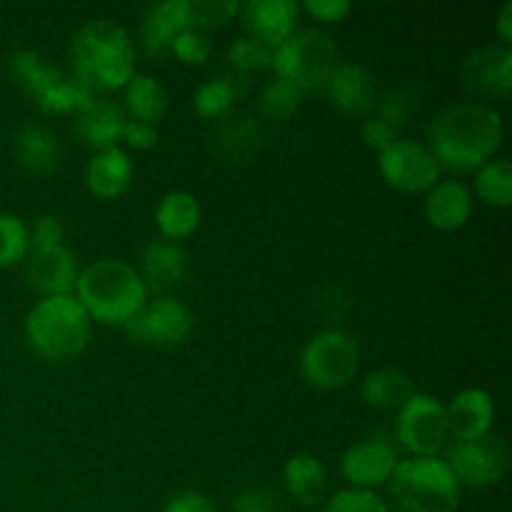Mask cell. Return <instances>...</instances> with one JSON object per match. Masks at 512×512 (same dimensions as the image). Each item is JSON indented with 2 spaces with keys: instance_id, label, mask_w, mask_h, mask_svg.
Masks as SVG:
<instances>
[{
  "instance_id": "obj_1",
  "label": "cell",
  "mask_w": 512,
  "mask_h": 512,
  "mask_svg": "<svg viewBox=\"0 0 512 512\" xmlns=\"http://www.w3.org/2000/svg\"><path fill=\"white\" fill-rule=\"evenodd\" d=\"M503 118L488 103H455L440 110L428 128V148L440 168L475 170L493 160L503 143Z\"/></svg>"
},
{
  "instance_id": "obj_2",
  "label": "cell",
  "mask_w": 512,
  "mask_h": 512,
  "mask_svg": "<svg viewBox=\"0 0 512 512\" xmlns=\"http://www.w3.org/2000/svg\"><path fill=\"white\" fill-rule=\"evenodd\" d=\"M70 68L93 90H120L135 75V48L128 30L113 20H93L70 43Z\"/></svg>"
},
{
  "instance_id": "obj_3",
  "label": "cell",
  "mask_w": 512,
  "mask_h": 512,
  "mask_svg": "<svg viewBox=\"0 0 512 512\" xmlns=\"http://www.w3.org/2000/svg\"><path fill=\"white\" fill-rule=\"evenodd\" d=\"M75 298L90 320L123 328L148 303V288L133 265L123 260H95L78 273Z\"/></svg>"
},
{
  "instance_id": "obj_4",
  "label": "cell",
  "mask_w": 512,
  "mask_h": 512,
  "mask_svg": "<svg viewBox=\"0 0 512 512\" xmlns=\"http://www.w3.org/2000/svg\"><path fill=\"white\" fill-rule=\"evenodd\" d=\"M90 315L75 295H48L25 318L28 343L40 358L63 363L85 350L90 340Z\"/></svg>"
},
{
  "instance_id": "obj_5",
  "label": "cell",
  "mask_w": 512,
  "mask_h": 512,
  "mask_svg": "<svg viewBox=\"0 0 512 512\" xmlns=\"http://www.w3.org/2000/svg\"><path fill=\"white\" fill-rule=\"evenodd\" d=\"M395 512H455L460 483L443 458L400 460L388 480Z\"/></svg>"
},
{
  "instance_id": "obj_6",
  "label": "cell",
  "mask_w": 512,
  "mask_h": 512,
  "mask_svg": "<svg viewBox=\"0 0 512 512\" xmlns=\"http://www.w3.org/2000/svg\"><path fill=\"white\" fill-rule=\"evenodd\" d=\"M340 63L338 45L318 28L295 30L283 45L273 50V65L278 78L290 80L303 90H323L330 73Z\"/></svg>"
},
{
  "instance_id": "obj_7",
  "label": "cell",
  "mask_w": 512,
  "mask_h": 512,
  "mask_svg": "<svg viewBox=\"0 0 512 512\" xmlns=\"http://www.w3.org/2000/svg\"><path fill=\"white\" fill-rule=\"evenodd\" d=\"M358 365V343L340 330H323L313 335L300 353V373L318 390L345 388L358 373Z\"/></svg>"
},
{
  "instance_id": "obj_8",
  "label": "cell",
  "mask_w": 512,
  "mask_h": 512,
  "mask_svg": "<svg viewBox=\"0 0 512 512\" xmlns=\"http://www.w3.org/2000/svg\"><path fill=\"white\" fill-rule=\"evenodd\" d=\"M443 460L460 485L490 488V485H498L508 473L510 448L505 438L488 433L475 440H455L445 448Z\"/></svg>"
},
{
  "instance_id": "obj_9",
  "label": "cell",
  "mask_w": 512,
  "mask_h": 512,
  "mask_svg": "<svg viewBox=\"0 0 512 512\" xmlns=\"http://www.w3.org/2000/svg\"><path fill=\"white\" fill-rule=\"evenodd\" d=\"M450 425L445 405L425 393H413V398L398 413V440L413 458H438L450 445Z\"/></svg>"
},
{
  "instance_id": "obj_10",
  "label": "cell",
  "mask_w": 512,
  "mask_h": 512,
  "mask_svg": "<svg viewBox=\"0 0 512 512\" xmlns=\"http://www.w3.org/2000/svg\"><path fill=\"white\" fill-rule=\"evenodd\" d=\"M123 333L128 335L130 343L175 348V345H183L193 333V313L183 300L160 295V298L148 300L123 325Z\"/></svg>"
},
{
  "instance_id": "obj_11",
  "label": "cell",
  "mask_w": 512,
  "mask_h": 512,
  "mask_svg": "<svg viewBox=\"0 0 512 512\" xmlns=\"http://www.w3.org/2000/svg\"><path fill=\"white\" fill-rule=\"evenodd\" d=\"M378 165L385 183L400 193H428L443 170L428 145L400 138L380 153Z\"/></svg>"
},
{
  "instance_id": "obj_12",
  "label": "cell",
  "mask_w": 512,
  "mask_h": 512,
  "mask_svg": "<svg viewBox=\"0 0 512 512\" xmlns=\"http://www.w3.org/2000/svg\"><path fill=\"white\" fill-rule=\"evenodd\" d=\"M460 80L478 98H508L512 90L510 45H485L465 55Z\"/></svg>"
},
{
  "instance_id": "obj_13",
  "label": "cell",
  "mask_w": 512,
  "mask_h": 512,
  "mask_svg": "<svg viewBox=\"0 0 512 512\" xmlns=\"http://www.w3.org/2000/svg\"><path fill=\"white\" fill-rule=\"evenodd\" d=\"M398 463V450L388 440L365 438L345 450L340 458V473L348 480L350 488L373 490L388 485Z\"/></svg>"
},
{
  "instance_id": "obj_14",
  "label": "cell",
  "mask_w": 512,
  "mask_h": 512,
  "mask_svg": "<svg viewBox=\"0 0 512 512\" xmlns=\"http://www.w3.org/2000/svg\"><path fill=\"white\" fill-rule=\"evenodd\" d=\"M238 13L248 38L275 50L298 28L300 5L295 0H245Z\"/></svg>"
},
{
  "instance_id": "obj_15",
  "label": "cell",
  "mask_w": 512,
  "mask_h": 512,
  "mask_svg": "<svg viewBox=\"0 0 512 512\" xmlns=\"http://www.w3.org/2000/svg\"><path fill=\"white\" fill-rule=\"evenodd\" d=\"M25 280L33 290L48 295H73L78 280V260L68 245L48 250H28L25 255Z\"/></svg>"
},
{
  "instance_id": "obj_16",
  "label": "cell",
  "mask_w": 512,
  "mask_h": 512,
  "mask_svg": "<svg viewBox=\"0 0 512 512\" xmlns=\"http://www.w3.org/2000/svg\"><path fill=\"white\" fill-rule=\"evenodd\" d=\"M190 28L188 0H163L150 5L140 25V40L150 58L170 53L175 38Z\"/></svg>"
},
{
  "instance_id": "obj_17",
  "label": "cell",
  "mask_w": 512,
  "mask_h": 512,
  "mask_svg": "<svg viewBox=\"0 0 512 512\" xmlns=\"http://www.w3.org/2000/svg\"><path fill=\"white\" fill-rule=\"evenodd\" d=\"M125 128V113L115 100L95 95L93 103L85 110H80L78 120H75V133L83 140L88 148L108 150L118 148L123 140Z\"/></svg>"
},
{
  "instance_id": "obj_18",
  "label": "cell",
  "mask_w": 512,
  "mask_h": 512,
  "mask_svg": "<svg viewBox=\"0 0 512 512\" xmlns=\"http://www.w3.org/2000/svg\"><path fill=\"white\" fill-rule=\"evenodd\" d=\"M448 413L450 435L458 440L483 438L493 430L495 405L488 390L465 388L453 398V403L445 408Z\"/></svg>"
},
{
  "instance_id": "obj_19",
  "label": "cell",
  "mask_w": 512,
  "mask_h": 512,
  "mask_svg": "<svg viewBox=\"0 0 512 512\" xmlns=\"http://www.w3.org/2000/svg\"><path fill=\"white\" fill-rule=\"evenodd\" d=\"M473 215V193L460 180H438L425 193V218L438 230H458Z\"/></svg>"
},
{
  "instance_id": "obj_20",
  "label": "cell",
  "mask_w": 512,
  "mask_h": 512,
  "mask_svg": "<svg viewBox=\"0 0 512 512\" xmlns=\"http://www.w3.org/2000/svg\"><path fill=\"white\" fill-rule=\"evenodd\" d=\"M130 183H133V160L123 148L98 150L85 165V185L95 198H120Z\"/></svg>"
},
{
  "instance_id": "obj_21",
  "label": "cell",
  "mask_w": 512,
  "mask_h": 512,
  "mask_svg": "<svg viewBox=\"0 0 512 512\" xmlns=\"http://www.w3.org/2000/svg\"><path fill=\"white\" fill-rule=\"evenodd\" d=\"M325 93L343 113L363 115L375 105L373 75L355 63H338L325 83Z\"/></svg>"
},
{
  "instance_id": "obj_22",
  "label": "cell",
  "mask_w": 512,
  "mask_h": 512,
  "mask_svg": "<svg viewBox=\"0 0 512 512\" xmlns=\"http://www.w3.org/2000/svg\"><path fill=\"white\" fill-rule=\"evenodd\" d=\"M283 483L290 498L295 503L305 505V508H313V505L323 503L325 493H328V473H325V465L315 455L308 453L293 455L285 463Z\"/></svg>"
},
{
  "instance_id": "obj_23",
  "label": "cell",
  "mask_w": 512,
  "mask_h": 512,
  "mask_svg": "<svg viewBox=\"0 0 512 512\" xmlns=\"http://www.w3.org/2000/svg\"><path fill=\"white\" fill-rule=\"evenodd\" d=\"M185 273V255L170 240H155L143 248L140 255V278H143L145 288L155 290V293H165L173 288Z\"/></svg>"
},
{
  "instance_id": "obj_24",
  "label": "cell",
  "mask_w": 512,
  "mask_h": 512,
  "mask_svg": "<svg viewBox=\"0 0 512 512\" xmlns=\"http://www.w3.org/2000/svg\"><path fill=\"white\" fill-rule=\"evenodd\" d=\"M13 153L18 163L30 173H50L60 165V143L45 125L25 123L13 140Z\"/></svg>"
},
{
  "instance_id": "obj_25",
  "label": "cell",
  "mask_w": 512,
  "mask_h": 512,
  "mask_svg": "<svg viewBox=\"0 0 512 512\" xmlns=\"http://www.w3.org/2000/svg\"><path fill=\"white\" fill-rule=\"evenodd\" d=\"M258 140V123L245 113H228L225 118H220L218 128L213 133L215 153L228 160V163H245L258 148Z\"/></svg>"
},
{
  "instance_id": "obj_26",
  "label": "cell",
  "mask_w": 512,
  "mask_h": 512,
  "mask_svg": "<svg viewBox=\"0 0 512 512\" xmlns=\"http://www.w3.org/2000/svg\"><path fill=\"white\" fill-rule=\"evenodd\" d=\"M155 223L170 243L193 235L200 225V205L195 195L185 193V190L165 193L155 210Z\"/></svg>"
},
{
  "instance_id": "obj_27",
  "label": "cell",
  "mask_w": 512,
  "mask_h": 512,
  "mask_svg": "<svg viewBox=\"0 0 512 512\" xmlns=\"http://www.w3.org/2000/svg\"><path fill=\"white\" fill-rule=\"evenodd\" d=\"M413 383L405 373L395 368H383L370 373L360 385V395L375 410H400L413 398Z\"/></svg>"
},
{
  "instance_id": "obj_28",
  "label": "cell",
  "mask_w": 512,
  "mask_h": 512,
  "mask_svg": "<svg viewBox=\"0 0 512 512\" xmlns=\"http://www.w3.org/2000/svg\"><path fill=\"white\" fill-rule=\"evenodd\" d=\"M125 108L133 120L155 125L168 113V93L153 75H133L125 85Z\"/></svg>"
},
{
  "instance_id": "obj_29",
  "label": "cell",
  "mask_w": 512,
  "mask_h": 512,
  "mask_svg": "<svg viewBox=\"0 0 512 512\" xmlns=\"http://www.w3.org/2000/svg\"><path fill=\"white\" fill-rule=\"evenodd\" d=\"M10 75H13L15 83L23 88V93L38 103V100L63 78V70L45 63V60L40 58L38 53H33V50H20V53L10 55Z\"/></svg>"
},
{
  "instance_id": "obj_30",
  "label": "cell",
  "mask_w": 512,
  "mask_h": 512,
  "mask_svg": "<svg viewBox=\"0 0 512 512\" xmlns=\"http://www.w3.org/2000/svg\"><path fill=\"white\" fill-rule=\"evenodd\" d=\"M95 90L88 88L83 80L75 78L73 73H63V78L38 100V110L43 115H65V113H75L78 115L80 110L88 108L95 98Z\"/></svg>"
},
{
  "instance_id": "obj_31",
  "label": "cell",
  "mask_w": 512,
  "mask_h": 512,
  "mask_svg": "<svg viewBox=\"0 0 512 512\" xmlns=\"http://www.w3.org/2000/svg\"><path fill=\"white\" fill-rule=\"evenodd\" d=\"M475 193L483 203L495 208H508L512 203V163L508 158H495L480 165L475 175Z\"/></svg>"
},
{
  "instance_id": "obj_32",
  "label": "cell",
  "mask_w": 512,
  "mask_h": 512,
  "mask_svg": "<svg viewBox=\"0 0 512 512\" xmlns=\"http://www.w3.org/2000/svg\"><path fill=\"white\" fill-rule=\"evenodd\" d=\"M303 95V88H298V85L290 83V80L275 75V78L265 85L263 93H260V113L270 120H288L290 115L300 108Z\"/></svg>"
},
{
  "instance_id": "obj_33",
  "label": "cell",
  "mask_w": 512,
  "mask_h": 512,
  "mask_svg": "<svg viewBox=\"0 0 512 512\" xmlns=\"http://www.w3.org/2000/svg\"><path fill=\"white\" fill-rule=\"evenodd\" d=\"M235 88L228 78H210L198 85L193 95L195 113L205 120H220L230 113L235 100Z\"/></svg>"
},
{
  "instance_id": "obj_34",
  "label": "cell",
  "mask_w": 512,
  "mask_h": 512,
  "mask_svg": "<svg viewBox=\"0 0 512 512\" xmlns=\"http://www.w3.org/2000/svg\"><path fill=\"white\" fill-rule=\"evenodd\" d=\"M28 250V225L15 215L0 213V268L25 260Z\"/></svg>"
},
{
  "instance_id": "obj_35",
  "label": "cell",
  "mask_w": 512,
  "mask_h": 512,
  "mask_svg": "<svg viewBox=\"0 0 512 512\" xmlns=\"http://www.w3.org/2000/svg\"><path fill=\"white\" fill-rule=\"evenodd\" d=\"M190 8V28L200 30H213L225 25L238 15L240 3L235 0H188Z\"/></svg>"
},
{
  "instance_id": "obj_36",
  "label": "cell",
  "mask_w": 512,
  "mask_h": 512,
  "mask_svg": "<svg viewBox=\"0 0 512 512\" xmlns=\"http://www.w3.org/2000/svg\"><path fill=\"white\" fill-rule=\"evenodd\" d=\"M228 63L235 70H240V73H258V70H265L273 65V50L265 48L258 40L243 35V38H238L228 48Z\"/></svg>"
},
{
  "instance_id": "obj_37",
  "label": "cell",
  "mask_w": 512,
  "mask_h": 512,
  "mask_svg": "<svg viewBox=\"0 0 512 512\" xmlns=\"http://www.w3.org/2000/svg\"><path fill=\"white\" fill-rule=\"evenodd\" d=\"M323 512H390V508L380 495L373 493V490L345 488L338 490V493L325 503Z\"/></svg>"
},
{
  "instance_id": "obj_38",
  "label": "cell",
  "mask_w": 512,
  "mask_h": 512,
  "mask_svg": "<svg viewBox=\"0 0 512 512\" xmlns=\"http://www.w3.org/2000/svg\"><path fill=\"white\" fill-rule=\"evenodd\" d=\"M170 50H173V55L180 60V63L203 65L205 60L210 58V53H213V40H210L205 33H200V30L188 28L175 38L173 48Z\"/></svg>"
},
{
  "instance_id": "obj_39",
  "label": "cell",
  "mask_w": 512,
  "mask_h": 512,
  "mask_svg": "<svg viewBox=\"0 0 512 512\" xmlns=\"http://www.w3.org/2000/svg\"><path fill=\"white\" fill-rule=\"evenodd\" d=\"M63 238V225H60V220L55 218V215H40V218H35L33 225L28 228L30 250L58 248V245H65Z\"/></svg>"
},
{
  "instance_id": "obj_40",
  "label": "cell",
  "mask_w": 512,
  "mask_h": 512,
  "mask_svg": "<svg viewBox=\"0 0 512 512\" xmlns=\"http://www.w3.org/2000/svg\"><path fill=\"white\" fill-rule=\"evenodd\" d=\"M410 110H415V95L410 93V90H393V93L385 95L383 103L378 105V118L400 130V125L405 123Z\"/></svg>"
},
{
  "instance_id": "obj_41",
  "label": "cell",
  "mask_w": 512,
  "mask_h": 512,
  "mask_svg": "<svg viewBox=\"0 0 512 512\" xmlns=\"http://www.w3.org/2000/svg\"><path fill=\"white\" fill-rule=\"evenodd\" d=\"M363 140L368 148L378 150V153H383L385 148H390V145L398 140V128H393L390 123H385V120H380L378 115L375 118H368L363 123Z\"/></svg>"
},
{
  "instance_id": "obj_42",
  "label": "cell",
  "mask_w": 512,
  "mask_h": 512,
  "mask_svg": "<svg viewBox=\"0 0 512 512\" xmlns=\"http://www.w3.org/2000/svg\"><path fill=\"white\" fill-rule=\"evenodd\" d=\"M280 498L275 493L265 488H253L245 490L243 495H238V503H235V512H280Z\"/></svg>"
},
{
  "instance_id": "obj_43",
  "label": "cell",
  "mask_w": 512,
  "mask_h": 512,
  "mask_svg": "<svg viewBox=\"0 0 512 512\" xmlns=\"http://www.w3.org/2000/svg\"><path fill=\"white\" fill-rule=\"evenodd\" d=\"M123 140L135 150H150L158 143V130L155 125L140 123V120H125Z\"/></svg>"
},
{
  "instance_id": "obj_44",
  "label": "cell",
  "mask_w": 512,
  "mask_h": 512,
  "mask_svg": "<svg viewBox=\"0 0 512 512\" xmlns=\"http://www.w3.org/2000/svg\"><path fill=\"white\" fill-rule=\"evenodd\" d=\"M303 8L318 20H323V23H338L350 13L353 5L348 0H305Z\"/></svg>"
},
{
  "instance_id": "obj_45",
  "label": "cell",
  "mask_w": 512,
  "mask_h": 512,
  "mask_svg": "<svg viewBox=\"0 0 512 512\" xmlns=\"http://www.w3.org/2000/svg\"><path fill=\"white\" fill-rule=\"evenodd\" d=\"M163 512H218V510H215V505L210 503L203 493L185 490V493H178L175 498H170Z\"/></svg>"
},
{
  "instance_id": "obj_46",
  "label": "cell",
  "mask_w": 512,
  "mask_h": 512,
  "mask_svg": "<svg viewBox=\"0 0 512 512\" xmlns=\"http://www.w3.org/2000/svg\"><path fill=\"white\" fill-rule=\"evenodd\" d=\"M498 35H500V40H503V45L512 43V3H505L503 10H500Z\"/></svg>"
}]
</instances>
